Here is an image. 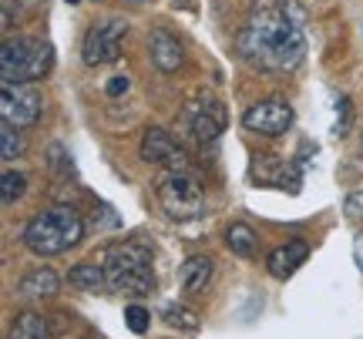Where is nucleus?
Instances as JSON below:
<instances>
[{
    "instance_id": "nucleus-19",
    "label": "nucleus",
    "mask_w": 363,
    "mask_h": 339,
    "mask_svg": "<svg viewBox=\"0 0 363 339\" xmlns=\"http://www.w3.org/2000/svg\"><path fill=\"white\" fill-rule=\"evenodd\" d=\"M24 192H27L24 175H21V171H4V178H0V202H4V205H13Z\"/></svg>"
},
{
    "instance_id": "nucleus-14",
    "label": "nucleus",
    "mask_w": 363,
    "mask_h": 339,
    "mask_svg": "<svg viewBox=\"0 0 363 339\" xmlns=\"http://www.w3.org/2000/svg\"><path fill=\"white\" fill-rule=\"evenodd\" d=\"M208 279H212V259L208 255H192V259L182 262L179 269V286L189 292V296H199L206 292Z\"/></svg>"
},
{
    "instance_id": "nucleus-23",
    "label": "nucleus",
    "mask_w": 363,
    "mask_h": 339,
    "mask_svg": "<svg viewBox=\"0 0 363 339\" xmlns=\"http://www.w3.org/2000/svg\"><path fill=\"white\" fill-rule=\"evenodd\" d=\"M104 91H108V98H118V94H125V91H128V78H111Z\"/></svg>"
},
{
    "instance_id": "nucleus-18",
    "label": "nucleus",
    "mask_w": 363,
    "mask_h": 339,
    "mask_svg": "<svg viewBox=\"0 0 363 339\" xmlns=\"http://www.w3.org/2000/svg\"><path fill=\"white\" fill-rule=\"evenodd\" d=\"M24 151H27V142L21 134V128H13V125L4 121V128H0V155H4V161H17V158H24Z\"/></svg>"
},
{
    "instance_id": "nucleus-11",
    "label": "nucleus",
    "mask_w": 363,
    "mask_h": 339,
    "mask_svg": "<svg viewBox=\"0 0 363 339\" xmlns=\"http://www.w3.org/2000/svg\"><path fill=\"white\" fill-rule=\"evenodd\" d=\"M148 54H152V64L162 74H172L182 64V40L172 30H165V27H155L148 34Z\"/></svg>"
},
{
    "instance_id": "nucleus-24",
    "label": "nucleus",
    "mask_w": 363,
    "mask_h": 339,
    "mask_svg": "<svg viewBox=\"0 0 363 339\" xmlns=\"http://www.w3.org/2000/svg\"><path fill=\"white\" fill-rule=\"evenodd\" d=\"M347 209H350L353 215H363V192H350V195H347Z\"/></svg>"
},
{
    "instance_id": "nucleus-1",
    "label": "nucleus",
    "mask_w": 363,
    "mask_h": 339,
    "mask_svg": "<svg viewBox=\"0 0 363 339\" xmlns=\"http://www.w3.org/2000/svg\"><path fill=\"white\" fill-rule=\"evenodd\" d=\"M239 57L246 64L286 74L303 61L306 54V34H303V13L293 4H276L262 0L249 11L246 24L235 38Z\"/></svg>"
},
{
    "instance_id": "nucleus-7",
    "label": "nucleus",
    "mask_w": 363,
    "mask_h": 339,
    "mask_svg": "<svg viewBox=\"0 0 363 339\" xmlns=\"http://www.w3.org/2000/svg\"><path fill=\"white\" fill-rule=\"evenodd\" d=\"M182 128L195 144H212L225 131V108L212 94H199L182 111Z\"/></svg>"
},
{
    "instance_id": "nucleus-12",
    "label": "nucleus",
    "mask_w": 363,
    "mask_h": 339,
    "mask_svg": "<svg viewBox=\"0 0 363 339\" xmlns=\"http://www.w3.org/2000/svg\"><path fill=\"white\" fill-rule=\"evenodd\" d=\"M306 255H310V246H306V242H286V246H279V248H272L269 252L266 269H269L272 279H289V275L306 262Z\"/></svg>"
},
{
    "instance_id": "nucleus-2",
    "label": "nucleus",
    "mask_w": 363,
    "mask_h": 339,
    "mask_svg": "<svg viewBox=\"0 0 363 339\" xmlns=\"http://www.w3.org/2000/svg\"><path fill=\"white\" fill-rule=\"evenodd\" d=\"M81 235H84V222H81L78 212L67 209V205H54V209L38 212L24 225L21 239L34 255L48 259V255H61L71 246H78Z\"/></svg>"
},
{
    "instance_id": "nucleus-9",
    "label": "nucleus",
    "mask_w": 363,
    "mask_h": 339,
    "mask_svg": "<svg viewBox=\"0 0 363 339\" xmlns=\"http://www.w3.org/2000/svg\"><path fill=\"white\" fill-rule=\"evenodd\" d=\"M0 115L13 128H30L40 117V94L30 84H17V81H4L0 91Z\"/></svg>"
},
{
    "instance_id": "nucleus-5",
    "label": "nucleus",
    "mask_w": 363,
    "mask_h": 339,
    "mask_svg": "<svg viewBox=\"0 0 363 339\" xmlns=\"http://www.w3.org/2000/svg\"><path fill=\"white\" fill-rule=\"evenodd\" d=\"M155 192H158V202H162L165 215L175 219V222H192V219H199L206 212V195H202L199 182H195L189 171H165L158 178Z\"/></svg>"
},
{
    "instance_id": "nucleus-22",
    "label": "nucleus",
    "mask_w": 363,
    "mask_h": 339,
    "mask_svg": "<svg viewBox=\"0 0 363 339\" xmlns=\"http://www.w3.org/2000/svg\"><path fill=\"white\" fill-rule=\"evenodd\" d=\"M347 125H350V101H347V98H340V105H337V134H343Z\"/></svg>"
},
{
    "instance_id": "nucleus-27",
    "label": "nucleus",
    "mask_w": 363,
    "mask_h": 339,
    "mask_svg": "<svg viewBox=\"0 0 363 339\" xmlns=\"http://www.w3.org/2000/svg\"><path fill=\"white\" fill-rule=\"evenodd\" d=\"M135 4H142V0H135Z\"/></svg>"
},
{
    "instance_id": "nucleus-10",
    "label": "nucleus",
    "mask_w": 363,
    "mask_h": 339,
    "mask_svg": "<svg viewBox=\"0 0 363 339\" xmlns=\"http://www.w3.org/2000/svg\"><path fill=\"white\" fill-rule=\"evenodd\" d=\"M142 158L165 171H189V158L182 151V144L165 128H148L142 134Z\"/></svg>"
},
{
    "instance_id": "nucleus-4",
    "label": "nucleus",
    "mask_w": 363,
    "mask_h": 339,
    "mask_svg": "<svg viewBox=\"0 0 363 339\" xmlns=\"http://www.w3.org/2000/svg\"><path fill=\"white\" fill-rule=\"evenodd\" d=\"M54 64V47L44 38H7L0 47V74L4 81L30 84L40 81Z\"/></svg>"
},
{
    "instance_id": "nucleus-17",
    "label": "nucleus",
    "mask_w": 363,
    "mask_h": 339,
    "mask_svg": "<svg viewBox=\"0 0 363 339\" xmlns=\"http://www.w3.org/2000/svg\"><path fill=\"white\" fill-rule=\"evenodd\" d=\"M51 326H48V316L40 313H21L11 326V339H48Z\"/></svg>"
},
{
    "instance_id": "nucleus-20",
    "label": "nucleus",
    "mask_w": 363,
    "mask_h": 339,
    "mask_svg": "<svg viewBox=\"0 0 363 339\" xmlns=\"http://www.w3.org/2000/svg\"><path fill=\"white\" fill-rule=\"evenodd\" d=\"M165 323L192 333V329H199V316H195L192 309H185V306H175V302H172V306H165Z\"/></svg>"
},
{
    "instance_id": "nucleus-8",
    "label": "nucleus",
    "mask_w": 363,
    "mask_h": 339,
    "mask_svg": "<svg viewBox=\"0 0 363 339\" xmlns=\"http://www.w3.org/2000/svg\"><path fill=\"white\" fill-rule=\"evenodd\" d=\"M289 125H293V105L286 98H262L242 111V128H249L252 134L276 138V134L289 131Z\"/></svg>"
},
{
    "instance_id": "nucleus-16",
    "label": "nucleus",
    "mask_w": 363,
    "mask_h": 339,
    "mask_svg": "<svg viewBox=\"0 0 363 339\" xmlns=\"http://www.w3.org/2000/svg\"><path fill=\"white\" fill-rule=\"evenodd\" d=\"M225 246H229V252L239 255V259H252L256 248H259V235L252 232L246 222H233L225 229Z\"/></svg>"
},
{
    "instance_id": "nucleus-3",
    "label": "nucleus",
    "mask_w": 363,
    "mask_h": 339,
    "mask_svg": "<svg viewBox=\"0 0 363 339\" xmlns=\"http://www.w3.org/2000/svg\"><path fill=\"white\" fill-rule=\"evenodd\" d=\"M104 275L108 286L125 296H152L155 292V265L152 252L138 242H118L104 248Z\"/></svg>"
},
{
    "instance_id": "nucleus-13",
    "label": "nucleus",
    "mask_w": 363,
    "mask_h": 339,
    "mask_svg": "<svg viewBox=\"0 0 363 339\" xmlns=\"http://www.w3.org/2000/svg\"><path fill=\"white\" fill-rule=\"evenodd\" d=\"M57 272L54 269H34V272H27L21 282H17V296L21 299H34V302H44L51 299L54 292H57Z\"/></svg>"
},
{
    "instance_id": "nucleus-25",
    "label": "nucleus",
    "mask_w": 363,
    "mask_h": 339,
    "mask_svg": "<svg viewBox=\"0 0 363 339\" xmlns=\"http://www.w3.org/2000/svg\"><path fill=\"white\" fill-rule=\"evenodd\" d=\"M353 259H357V265H360V272H363V232L353 235Z\"/></svg>"
},
{
    "instance_id": "nucleus-15",
    "label": "nucleus",
    "mask_w": 363,
    "mask_h": 339,
    "mask_svg": "<svg viewBox=\"0 0 363 339\" xmlns=\"http://www.w3.org/2000/svg\"><path fill=\"white\" fill-rule=\"evenodd\" d=\"M67 282L81 292H101L108 286V275H104V265H98V262H78L67 272Z\"/></svg>"
},
{
    "instance_id": "nucleus-6",
    "label": "nucleus",
    "mask_w": 363,
    "mask_h": 339,
    "mask_svg": "<svg viewBox=\"0 0 363 339\" xmlns=\"http://www.w3.org/2000/svg\"><path fill=\"white\" fill-rule=\"evenodd\" d=\"M125 38H128V21H121V17H101V21H94L88 27V34H84V44H81V61L88 67L111 64V61L121 57Z\"/></svg>"
},
{
    "instance_id": "nucleus-26",
    "label": "nucleus",
    "mask_w": 363,
    "mask_h": 339,
    "mask_svg": "<svg viewBox=\"0 0 363 339\" xmlns=\"http://www.w3.org/2000/svg\"><path fill=\"white\" fill-rule=\"evenodd\" d=\"M67 4H71V7H74V4H81V0H67Z\"/></svg>"
},
{
    "instance_id": "nucleus-21",
    "label": "nucleus",
    "mask_w": 363,
    "mask_h": 339,
    "mask_svg": "<svg viewBox=\"0 0 363 339\" xmlns=\"http://www.w3.org/2000/svg\"><path fill=\"white\" fill-rule=\"evenodd\" d=\"M125 326L142 336V333H148V326H152V316H148L145 306H128V309H125Z\"/></svg>"
}]
</instances>
